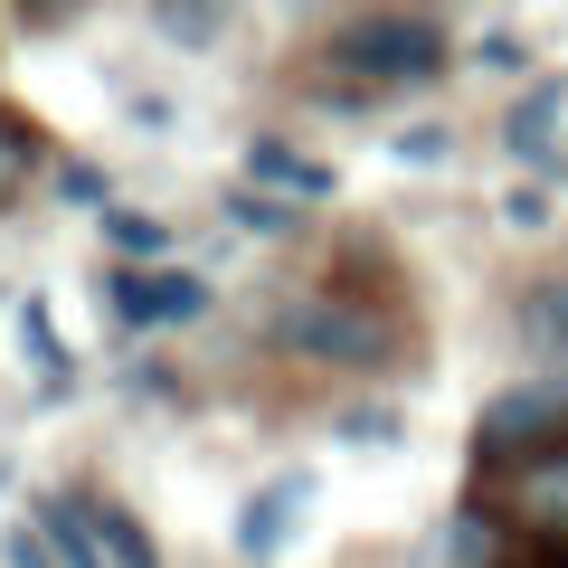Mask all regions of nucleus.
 <instances>
[{"label":"nucleus","instance_id":"5","mask_svg":"<svg viewBox=\"0 0 568 568\" xmlns=\"http://www.w3.org/2000/svg\"><path fill=\"white\" fill-rule=\"evenodd\" d=\"M511 342H521L530 379H568V265L540 275L521 304H511Z\"/></svg>","mask_w":568,"mask_h":568},{"label":"nucleus","instance_id":"7","mask_svg":"<svg viewBox=\"0 0 568 568\" xmlns=\"http://www.w3.org/2000/svg\"><path fill=\"white\" fill-rule=\"evenodd\" d=\"M246 171H256V190H275V200H332V162H313V152H294V142H246Z\"/></svg>","mask_w":568,"mask_h":568},{"label":"nucleus","instance_id":"2","mask_svg":"<svg viewBox=\"0 0 568 568\" xmlns=\"http://www.w3.org/2000/svg\"><path fill=\"white\" fill-rule=\"evenodd\" d=\"M265 342L294 351V361H323V369H388V323L369 304H342V294H284L275 313H265Z\"/></svg>","mask_w":568,"mask_h":568},{"label":"nucleus","instance_id":"13","mask_svg":"<svg viewBox=\"0 0 568 568\" xmlns=\"http://www.w3.org/2000/svg\"><path fill=\"white\" fill-rule=\"evenodd\" d=\"M29 171H39V133H29L20 114H0V209L29 190Z\"/></svg>","mask_w":568,"mask_h":568},{"label":"nucleus","instance_id":"4","mask_svg":"<svg viewBox=\"0 0 568 568\" xmlns=\"http://www.w3.org/2000/svg\"><path fill=\"white\" fill-rule=\"evenodd\" d=\"M114 313L133 332H152V323H200L209 313V284L190 275V265H123L114 275Z\"/></svg>","mask_w":568,"mask_h":568},{"label":"nucleus","instance_id":"12","mask_svg":"<svg viewBox=\"0 0 568 568\" xmlns=\"http://www.w3.org/2000/svg\"><path fill=\"white\" fill-rule=\"evenodd\" d=\"M227 219H237L246 237H294V227H304V209L275 200V190H227Z\"/></svg>","mask_w":568,"mask_h":568},{"label":"nucleus","instance_id":"15","mask_svg":"<svg viewBox=\"0 0 568 568\" xmlns=\"http://www.w3.org/2000/svg\"><path fill=\"white\" fill-rule=\"evenodd\" d=\"M104 237H114L123 256H162L171 227H162V219H142V209H104Z\"/></svg>","mask_w":568,"mask_h":568},{"label":"nucleus","instance_id":"19","mask_svg":"<svg viewBox=\"0 0 568 568\" xmlns=\"http://www.w3.org/2000/svg\"><path fill=\"white\" fill-rule=\"evenodd\" d=\"M503 227H521V237H530V227H549V190H540V181L511 190V200H503Z\"/></svg>","mask_w":568,"mask_h":568},{"label":"nucleus","instance_id":"6","mask_svg":"<svg viewBox=\"0 0 568 568\" xmlns=\"http://www.w3.org/2000/svg\"><path fill=\"white\" fill-rule=\"evenodd\" d=\"M559 133H568V85L559 77H530V95L503 114V152H511V162H530V171H559L568 162Z\"/></svg>","mask_w":568,"mask_h":568},{"label":"nucleus","instance_id":"14","mask_svg":"<svg viewBox=\"0 0 568 568\" xmlns=\"http://www.w3.org/2000/svg\"><path fill=\"white\" fill-rule=\"evenodd\" d=\"M20 342H29V361H39V379H48V388L77 379V369H67V351H58V323H48V304H29V313H20Z\"/></svg>","mask_w":568,"mask_h":568},{"label":"nucleus","instance_id":"8","mask_svg":"<svg viewBox=\"0 0 568 568\" xmlns=\"http://www.w3.org/2000/svg\"><path fill=\"white\" fill-rule=\"evenodd\" d=\"M304 503H313V474H284V484H265L256 503H246V521H237V549H246V559H275L284 530L304 521Z\"/></svg>","mask_w":568,"mask_h":568},{"label":"nucleus","instance_id":"21","mask_svg":"<svg viewBox=\"0 0 568 568\" xmlns=\"http://www.w3.org/2000/svg\"><path fill=\"white\" fill-rule=\"evenodd\" d=\"M474 67H503V77H511V67H530V48H521V39H511V29H493V39H484V48H474Z\"/></svg>","mask_w":568,"mask_h":568},{"label":"nucleus","instance_id":"10","mask_svg":"<svg viewBox=\"0 0 568 568\" xmlns=\"http://www.w3.org/2000/svg\"><path fill=\"white\" fill-rule=\"evenodd\" d=\"M227 20H237V0H152V29L171 48H219Z\"/></svg>","mask_w":568,"mask_h":568},{"label":"nucleus","instance_id":"17","mask_svg":"<svg viewBox=\"0 0 568 568\" xmlns=\"http://www.w3.org/2000/svg\"><path fill=\"white\" fill-rule=\"evenodd\" d=\"M503 568H568V530H521Z\"/></svg>","mask_w":568,"mask_h":568},{"label":"nucleus","instance_id":"16","mask_svg":"<svg viewBox=\"0 0 568 568\" xmlns=\"http://www.w3.org/2000/svg\"><path fill=\"white\" fill-rule=\"evenodd\" d=\"M398 162H417V171L455 162V133H446V123H407V133H398Z\"/></svg>","mask_w":568,"mask_h":568},{"label":"nucleus","instance_id":"9","mask_svg":"<svg viewBox=\"0 0 568 568\" xmlns=\"http://www.w3.org/2000/svg\"><path fill=\"white\" fill-rule=\"evenodd\" d=\"M85 503V530H95V549H104V568H162V549H152V530L133 521L123 503H104V493H77Z\"/></svg>","mask_w":568,"mask_h":568},{"label":"nucleus","instance_id":"20","mask_svg":"<svg viewBox=\"0 0 568 568\" xmlns=\"http://www.w3.org/2000/svg\"><path fill=\"white\" fill-rule=\"evenodd\" d=\"M0 559H10V568H58V549H48V530H10Z\"/></svg>","mask_w":568,"mask_h":568},{"label":"nucleus","instance_id":"3","mask_svg":"<svg viewBox=\"0 0 568 568\" xmlns=\"http://www.w3.org/2000/svg\"><path fill=\"white\" fill-rule=\"evenodd\" d=\"M474 455L484 474H540L568 455V379H511L503 398L474 417Z\"/></svg>","mask_w":568,"mask_h":568},{"label":"nucleus","instance_id":"1","mask_svg":"<svg viewBox=\"0 0 568 568\" xmlns=\"http://www.w3.org/2000/svg\"><path fill=\"white\" fill-rule=\"evenodd\" d=\"M323 58L342 67L361 95H398V85H436V77H446L455 39L426 20V10H361V20L332 29Z\"/></svg>","mask_w":568,"mask_h":568},{"label":"nucleus","instance_id":"11","mask_svg":"<svg viewBox=\"0 0 568 568\" xmlns=\"http://www.w3.org/2000/svg\"><path fill=\"white\" fill-rule=\"evenodd\" d=\"M39 530H48V549H58V568H104V549H95V530H85V503H77V493H48V503H39Z\"/></svg>","mask_w":568,"mask_h":568},{"label":"nucleus","instance_id":"18","mask_svg":"<svg viewBox=\"0 0 568 568\" xmlns=\"http://www.w3.org/2000/svg\"><path fill=\"white\" fill-rule=\"evenodd\" d=\"M342 436H351V446H398V407H351Z\"/></svg>","mask_w":568,"mask_h":568},{"label":"nucleus","instance_id":"22","mask_svg":"<svg viewBox=\"0 0 568 568\" xmlns=\"http://www.w3.org/2000/svg\"><path fill=\"white\" fill-rule=\"evenodd\" d=\"M58 190H67V200H104V171H95V162H67Z\"/></svg>","mask_w":568,"mask_h":568}]
</instances>
